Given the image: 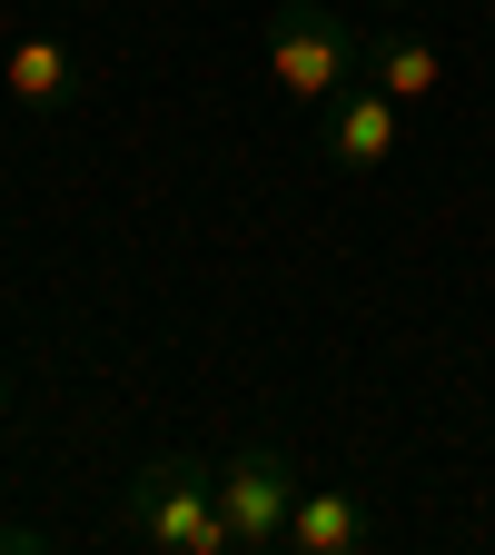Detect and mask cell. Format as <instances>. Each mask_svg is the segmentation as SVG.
<instances>
[{
  "label": "cell",
  "instance_id": "4",
  "mask_svg": "<svg viewBox=\"0 0 495 555\" xmlns=\"http://www.w3.org/2000/svg\"><path fill=\"white\" fill-rule=\"evenodd\" d=\"M396 139H406V100H387L377 80L337 90V100L317 109V150H327V169H387Z\"/></svg>",
  "mask_w": 495,
  "mask_h": 555
},
{
  "label": "cell",
  "instance_id": "10",
  "mask_svg": "<svg viewBox=\"0 0 495 555\" xmlns=\"http://www.w3.org/2000/svg\"><path fill=\"white\" fill-rule=\"evenodd\" d=\"M0 406H11V367H0Z\"/></svg>",
  "mask_w": 495,
  "mask_h": 555
},
{
  "label": "cell",
  "instance_id": "5",
  "mask_svg": "<svg viewBox=\"0 0 495 555\" xmlns=\"http://www.w3.org/2000/svg\"><path fill=\"white\" fill-rule=\"evenodd\" d=\"M0 90H11V109H30V119H60V109L90 100V60L69 40H50V30H21L11 50H0Z\"/></svg>",
  "mask_w": 495,
  "mask_h": 555
},
{
  "label": "cell",
  "instance_id": "6",
  "mask_svg": "<svg viewBox=\"0 0 495 555\" xmlns=\"http://www.w3.org/2000/svg\"><path fill=\"white\" fill-rule=\"evenodd\" d=\"M367 80L387 90V100H437V80H446V50L427 40V30H406V21H387V30H367Z\"/></svg>",
  "mask_w": 495,
  "mask_h": 555
},
{
  "label": "cell",
  "instance_id": "8",
  "mask_svg": "<svg viewBox=\"0 0 495 555\" xmlns=\"http://www.w3.org/2000/svg\"><path fill=\"white\" fill-rule=\"evenodd\" d=\"M40 545H50L40 526H0V555H40Z\"/></svg>",
  "mask_w": 495,
  "mask_h": 555
},
{
  "label": "cell",
  "instance_id": "7",
  "mask_svg": "<svg viewBox=\"0 0 495 555\" xmlns=\"http://www.w3.org/2000/svg\"><path fill=\"white\" fill-rule=\"evenodd\" d=\"M357 545H367V506H357V486H298L288 555H357Z\"/></svg>",
  "mask_w": 495,
  "mask_h": 555
},
{
  "label": "cell",
  "instance_id": "3",
  "mask_svg": "<svg viewBox=\"0 0 495 555\" xmlns=\"http://www.w3.org/2000/svg\"><path fill=\"white\" fill-rule=\"evenodd\" d=\"M219 516H229V545L238 555H288V516H298V456L288 447H238L219 466Z\"/></svg>",
  "mask_w": 495,
  "mask_h": 555
},
{
  "label": "cell",
  "instance_id": "2",
  "mask_svg": "<svg viewBox=\"0 0 495 555\" xmlns=\"http://www.w3.org/2000/svg\"><path fill=\"white\" fill-rule=\"evenodd\" d=\"M268 80H277V100L327 109L337 90L367 80V30L347 11H327V0H277L268 11Z\"/></svg>",
  "mask_w": 495,
  "mask_h": 555
},
{
  "label": "cell",
  "instance_id": "9",
  "mask_svg": "<svg viewBox=\"0 0 495 555\" xmlns=\"http://www.w3.org/2000/svg\"><path fill=\"white\" fill-rule=\"evenodd\" d=\"M377 11H416V0H377Z\"/></svg>",
  "mask_w": 495,
  "mask_h": 555
},
{
  "label": "cell",
  "instance_id": "1",
  "mask_svg": "<svg viewBox=\"0 0 495 555\" xmlns=\"http://www.w3.org/2000/svg\"><path fill=\"white\" fill-rule=\"evenodd\" d=\"M119 545L149 555H238L219 516V466L208 456H149L119 486Z\"/></svg>",
  "mask_w": 495,
  "mask_h": 555
}]
</instances>
